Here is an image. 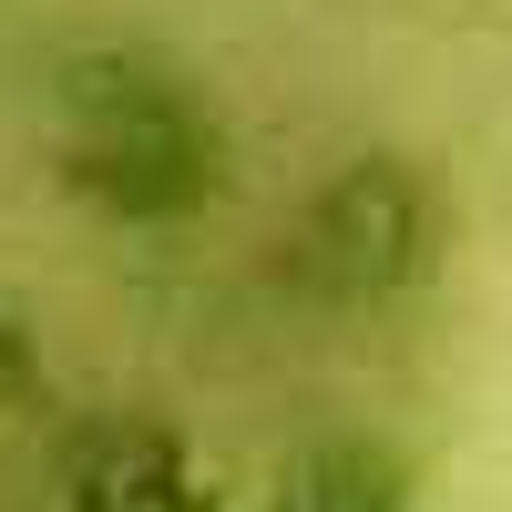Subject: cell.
I'll return each instance as SVG.
<instances>
[{
  "instance_id": "cell-3",
  "label": "cell",
  "mask_w": 512,
  "mask_h": 512,
  "mask_svg": "<svg viewBox=\"0 0 512 512\" xmlns=\"http://www.w3.org/2000/svg\"><path fill=\"white\" fill-rule=\"evenodd\" d=\"M62 512H226L205 461L164 420H93L62 461Z\"/></svg>"
},
{
  "instance_id": "cell-2",
  "label": "cell",
  "mask_w": 512,
  "mask_h": 512,
  "mask_svg": "<svg viewBox=\"0 0 512 512\" xmlns=\"http://www.w3.org/2000/svg\"><path fill=\"white\" fill-rule=\"evenodd\" d=\"M451 246H461V216H451L441 164L369 144L308 185V205H297V226L277 246V277L318 318H390L441 287Z\"/></svg>"
},
{
  "instance_id": "cell-4",
  "label": "cell",
  "mask_w": 512,
  "mask_h": 512,
  "mask_svg": "<svg viewBox=\"0 0 512 512\" xmlns=\"http://www.w3.org/2000/svg\"><path fill=\"white\" fill-rule=\"evenodd\" d=\"M256 512H420V472L379 431H308L267 472Z\"/></svg>"
},
{
  "instance_id": "cell-1",
  "label": "cell",
  "mask_w": 512,
  "mask_h": 512,
  "mask_svg": "<svg viewBox=\"0 0 512 512\" xmlns=\"http://www.w3.org/2000/svg\"><path fill=\"white\" fill-rule=\"evenodd\" d=\"M41 154L82 216L123 236H175L226 195V113L154 41H72L52 62Z\"/></svg>"
},
{
  "instance_id": "cell-5",
  "label": "cell",
  "mask_w": 512,
  "mask_h": 512,
  "mask_svg": "<svg viewBox=\"0 0 512 512\" xmlns=\"http://www.w3.org/2000/svg\"><path fill=\"white\" fill-rule=\"evenodd\" d=\"M41 390H52V369H41V328L21 308H0V441L41 410Z\"/></svg>"
}]
</instances>
